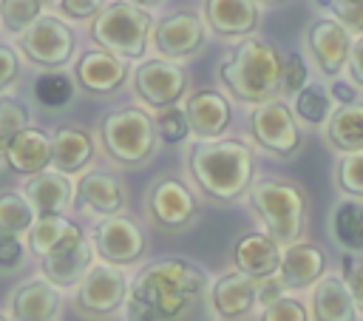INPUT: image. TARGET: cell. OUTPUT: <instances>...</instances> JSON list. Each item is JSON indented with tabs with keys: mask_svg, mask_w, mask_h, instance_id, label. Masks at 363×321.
<instances>
[{
	"mask_svg": "<svg viewBox=\"0 0 363 321\" xmlns=\"http://www.w3.org/2000/svg\"><path fill=\"white\" fill-rule=\"evenodd\" d=\"M128 321H216L207 273L187 259L145 264L125 298Z\"/></svg>",
	"mask_w": 363,
	"mask_h": 321,
	"instance_id": "cell-1",
	"label": "cell"
},
{
	"mask_svg": "<svg viewBox=\"0 0 363 321\" xmlns=\"http://www.w3.org/2000/svg\"><path fill=\"white\" fill-rule=\"evenodd\" d=\"M187 173L213 202H235L255 182V153L244 139H196L187 148Z\"/></svg>",
	"mask_w": 363,
	"mask_h": 321,
	"instance_id": "cell-2",
	"label": "cell"
},
{
	"mask_svg": "<svg viewBox=\"0 0 363 321\" xmlns=\"http://www.w3.org/2000/svg\"><path fill=\"white\" fill-rule=\"evenodd\" d=\"M281 68L284 54L272 43L247 34L218 62V80L235 102L258 105L281 94Z\"/></svg>",
	"mask_w": 363,
	"mask_h": 321,
	"instance_id": "cell-3",
	"label": "cell"
},
{
	"mask_svg": "<svg viewBox=\"0 0 363 321\" xmlns=\"http://www.w3.org/2000/svg\"><path fill=\"white\" fill-rule=\"evenodd\" d=\"M247 193H250V207L264 224V233H269L281 247L303 239L309 219V196L298 182L281 176H264L252 182Z\"/></svg>",
	"mask_w": 363,
	"mask_h": 321,
	"instance_id": "cell-4",
	"label": "cell"
},
{
	"mask_svg": "<svg viewBox=\"0 0 363 321\" xmlns=\"http://www.w3.org/2000/svg\"><path fill=\"white\" fill-rule=\"evenodd\" d=\"M99 139L105 153L122 168L145 165L159 148L156 119L136 105H125L105 114L99 122Z\"/></svg>",
	"mask_w": 363,
	"mask_h": 321,
	"instance_id": "cell-5",
	"label": "cell"
},
{
	"mask_svg": "<svg viewBox=\"0 0 363 321\" xmlns=\"http://www.w3.org/2000/svg\"><path fill=\"white\" fill-rule=\"evenodd\" d=\"M150 11L128 0L105 3L99 14L91 20V40L122 60H142L150 43Z\"/></svg>",
	"mask_w": 363,
	"mask_h": 321,
	"instance_id": "cell-6",
	"label": "cell"
},
{
	"mask_svg": "<svg viewBox=\"0 0 363 321\" xmlns=\"http://www.w3.org/2000/svg\"><path fill=\"white\" fill-rule=\"evenodd\" d=\"M250 136L261 151H267L278 159L295 156L303 145V131L298 125L295 111L278 97L252 105V111H250Z\"/></svg>",
	"mask_w": 363,
	"mask_h": 321,
	"instance_id": "cell-7",
	"label": "cell"
},
{
	"mask_svg": "<svg viewBox=\"0 0 363 321\" xmlns=\"http://www.w3.org/2000/svg\"><path fill=\"white\" fill-rule=\"evenodd\" d=\"M17 45L28 62L48 71V68H62L71 62V57L77 51V34L62 17L40 14L34 20V26H28L17 37Z\"/></svg>",
	"mask_w": 363,
	"mask_h": 321,
	"instance_id": "cell-8",
	"label": "cell"
},
{
	"mask_svg": "<svg viewBox=\"0 0 363 321\" xmlns=\"http://www.w3.org/2000/svg\"><path fill=\"white\" fill-rule=\"evenodd\" d=\"M128 287H130V281L119 264L99 261L77 284L74 307L88 318H108V315L119 312V307H125Z\"/></svg>",
	"mask_w": 363,
	"mask_h": 321,
	"instance_id": "cell-9",
	"label": "cell"
},
{
	"mask_svg": "<svg viewBox=\"0 0 363 321\" xmlns=\"http://www.w3.org/2000/svg\"><path fill=\"white\" fill-rule=\"evenodd\" d=\"M130 85H133V94L142 105L147 108H167V105H176L184 91H187V71L173 62V60H164V57H153V60H142L133 74H130Z\"/></svg>",
	"mask_w": 363,
	"mask_h": 321,
	"instance_id": "cell-10",
	"label": "cell"
},
{
	"mask_svg": "<svg viewBox=\"0 0 363 321\" xmlns=\"http://www.w3.org/2000/svg\"><path fill=\"white\" fill-rule=\"evenodd\" d=\"M199 210L201 207L196 193L176 176H159L147 190V216L159 230H184L187 224H193Z\"/></svg>",
	"mask_w": 363,
	"mask_h": 321,
	"instance_id": "cell-11",
	"label": "cell"
},
{
	"mask_svg": "<svg viewBox=\"0 0 363 321\" xmlns=\"http://www.w3.org/2000/svg\"><path fill=\"white\" fill-rule=\"evenodd\" d=\"M150 43L156 54L164 60H173V62L190 60L204 48V17L190 9L173 11L153 26Z\"/></svg>",
	"mask_w": 363,
	"mask_h": 321,
	"instance_id": "cell-12",
	"label": "cell"
},
{
	"mask_svg": "<svg viewBox=\"0 0 363 321\" xmlns=\"http://www.w3.org/2000/svg\"><path fill=\"white\" fill-rule=\"evenodd\" d=\"M91 241H94V250L102 261H111L119 267L136 264L147 247L142 227L122 213L102 216L91 230Z\"/></svg>",
	"mask_w": 363,
	"mask_h": 321,
	"instance_id": "cell-13",
	"label": "cell"
},
{
	"mask_svg": "<svg viewBox=\"0 0 363 321\" xmlns=\"http://www.w3.org/2000/svg\"><path fill=\"white\" fill-rule=\"evenodd\" d=\"M94 256H96L94 241H88L85 233L77 230L62 244H57L51 253H45L40 259V267L51 284H57L60 290H68L85 278V273L94 267Z\"/></svg>",
	"mask_w": 363,
	"mask_h": 321,
	"instance_id": "cell-14",
	"label": "cell"
},
{
	"mask_svg": "<svg viewBox=\"0 0 363 321\" xmlns=\"http://www.w3.org/2000/svg\"><path fill=\"white\" fill-rule=\"evenodd\" d=\"M352 31L337 23L335 17H318L309 28H306V45L309 54L318 65V71L323 77H337L346 68L349 51H352Z\"/></svg>",
	"mask_w": 363,
	"mask_h": 321,
	"instance_id": "cell-15",
	"label": "cell"
},
{
	"mask_svg": "<svg viewBox=\"0 0 363 321\" xmlns=\"http://www.w3.org/2000/svg\"><path fill=\"white\" fill-rule=\"evenodd\" d=\"M128 77H130L128 60H122L99 45L82 51L79 60L74 62V80L88 94H113L125 85Z\"/></svg>",
	"mask_w": 363,
	"mask_h": 321,
	"instance_id": "cell-16",
	"label": "cell"
},
{
	"mask_svg": "<svg viewBox=\"0 0 363 321\" xmlns=\"http://www.w3.org/2000/svg\"><path fill=\"white\" fill-rule=\"evenodd\" d=\"M60 312H62V293L45 276L17 284L9 298L11 321H60Z\"/></svg>",
	"mask_w": 363,
	"mask_h": 321,
	"instance_id": "cell-17",
	"label": "cell"
},
{
	"mask_svg": "<svg viewBox=\"0 0 363 321\" xmlns=\"http://www.w3.org/2000/svg\"><path fill=\"white\" fill-rule=\"evenodd\" d=\"M210 304L216 318L241 321L258 307V281L241 270H230L210 284Z\"/></svg>",
	"mask_w": 363,
	"mask_h": 321,
	"instance_id": "cell-18",
	"label": "cell"
},
{
	"mask_svg": "<svg viewBox=\"0 0 363 321\" xmlns=\"http://www.w3.org/2000/svg\"><path fill=\"white\" fill-rule=\"evenodd\" d=\"M204 26L224 40H241L258 28L261 9L255 0H204Z\"/></svg>",
	"mask_w": 363,
	"mask_h": 321,
	"instance_id": "cell-19",
	"label": "cell"
},
{
	"mask_svg": "<svg viewBox=\"0 0 363 321\" xmlns=\"http://www.w3.org/2000/svg\"><path fill=\"white\" fill-rule=\"evenodd\" d=\"M74 199H77V207H82L85 213H94V216H113V213H122L125 210V187L122 182L108 173V170H88L79 176L77 187H74Z\"/></svg>",
	"mask_w": 363,
	"mask_h": 321,
	"instance_id": "cell-20",
	"label": "cell"
},
{
	"mask_svg": "<svg viewBox=\"0 0 363 321\" xmlns=\"http://www.w3.org/2000/svg\"><path fill=\"white\" fill-rule=\"evenodd\" d=\"M184 114H187L190 134L196 139H218L233 119V108H230L227 97L218 91H210V88L193 91L184 99Z\"/></svg>",
	"mask_w": 363,
	"mask_h": 321,
	"instance_id": "cell-21",
	"label": "cell"
},
{
	"mask_svg": "<svg viewBox=\"0 0 363 321\" xmlns=\"http://www.w3.org/2000/svg\"><path fill=\"white\" fill-rule=\"evenodd\" d=\"M284 247L269 233H244L233 244V267L252 276L255 281H264L269 276H278Z\"/></svg>",
	"mask_w": 363,
	"mask_h": 321,
	"instance_id": "cell-22",
	"label": "cell"
},
{
	"mask_svg": "<svg viewBox=\"0 0 363 321\" xmlns=\"http://www.w3.org/2000/svg\"><path fill=\"white\" fill-rule=\"evenodd\" d=\"M3 162L23 176L40 173L45 168H51V134H45L37 125H26L6 148Z\"/></svg>",
	"mask_w": 363,
	"mask_h": 321,
	"instance_id": "cell-23",
	"label": "cell"
},
{
	"mask_svg": "<svg viewBox=\"0 0 363 321\" xmlns=\"http://www.w3.org/2000/svg\"><path fill=\"white\" fill-rule=\"evenodd\" d=\"M26 199L31 202L34 213H65L74 202V185L68 173L57 168H45L40 173H31L23 185Z\"/></svg>",
	"mask_w": 363,
	"mask_h": 321,
	"instance_id": "cell-24",
	"label": "cell"
},
{
	"mask_svg": "<svg viewBox=\"0 0 363 321\" xmlns=\"http://www.w3.org/2000/svg\"><path fill=\"white\" fill-rule=\"evenodd\" d=\"M323 273H326V253L318 244L295 241V244H286L284 247L278 276L286 284V290L312 287Z\"/></svg>",
	"mask_w": 363,
	"mask_h": 321,
	"instance_id": "cell-25",
	"label": "cell"
},
{
	"mask_svg": "<svg viewBox=\"0 0 363 321\" xmlns=\"http://www.w3.org/2000/svg\"><path fill=\"white\" fill-rule=\"evenodd\" d=\"M94 159V136L79 125H60L51 134V168L74 176Z\"/></svg>",
	"mask_w": 363,
	"mask_h": 321,
	"instance_id": "cell-26",
	"label": "cell"
},
{
	"mask_svg": "<svg viewBox=\"0 0 363 321\" xmlns=\"http://www.w3.org/2000/svg\"><path fill=\"white\" fill-rule=\"evenodd\" d=\"M357 307L346 278L320 276L312 290V321H357Z\"/></svg>",
	"mask_w": 363,
	"mask_h": 321,
	"instance_id": "cell-27",
	"label": "cell"
},
{
	"mask_svg": "<svg viewBox=\"0 0 363 321\" xmlns=\"http://www.w3.org/2000/svg\"><path fill=\"white\" fill-rule=\"evenodd\" d=\"M323 134H326V142L337 153L363 151V99L332 108V114L323 125Z\"/></svg>",
	"mask_w": 363,
	"mask_h": 321,
	"instance_id": "cell-28",
	"label": "cell"
},
{
	"mask_svg": "<svg viewBox=\"0 0 363 321\" xmlns=\"http://www.w3.org/2000/svg\"><path fill=\"white\" fill-rule=\"evenodd\" d=\"M77 230H82V227L77 222L65 219V213H40L34 219V224L26 230V247L31 256L43 259L45 253H51L57 244H62Z\"/></svg>",
	"mask_w": 363,
	"mask_h": 321,
	"instance_id": "cell-29",
	"label": "cell"
},
{
	"mask_svg": "<svg viewBox=\"0 0 363 321\" xmlns=\"http://www.w3.org/2000/svg\"><path fill=\"white\" fill-rule=\"evenodd\" d=\"M332 236L349 253H363V199H340L332 210Z\"/></svg>",
	"mask_w": 363,
	"mask_h": 321,
	"instance_id": "cell-30",
	"label": "cell"
},
{
	"mask_svg": "<svg viewBox=\"0 0 363 321\" xmlns=\"http://www.w3.org/2000/svg\"><path fill=\"white\" fill-rule=\"evenodd\" d=\"M332 94L329 88L318 85V82H306L298 94H295V116L309 125V128H318V125H326L329 114H332Z\"/></svg>",
	"mask_w": 363,
	"mask_h": 321,
	"instance_id": "cell-31",
	"label": "cell"
},
{
	"mask_svg": "<svg viewBox=\"0 0 363 321\" xmlns=\"http://www.w3.org/2000/svg\"><path fill=\"white\" fill-rule=\"evenodd\" d=\"M34 97L45 108H65L74 97V80L60 68H48L34 80Z\"/></svg>",
	"mask_w": 363,
	"mask_h": 321,
	"instance_id": "cell-32",
	"label": "cell"
},
{
	"mask_svg": "<svg viewBox=\"0 0 363 321\" xmlns=\"http://www.w3.org/2000/svg\"><path fill=\"white\" fill-rule=\"evenodd\" d=\"M34 219H37V213H34V207L23 190H3L0 193V230H11V233L23 236L34 224Z\"/></svg>",
	"mask_w": 363,
	"mask_h": 321,
	"instance_id": "cell-33",
	"label": "cell"
},
{
	"mask_svg": "<svg viewBox=\"0 0 363 321\" xmlns=\"http://www.w3.org/2000/svg\"><path fill=\"white\" fill-rule=\"evenodd\" d=\"M43 0H0V26L6 34L20 37L43 14Z\"/></svg>",
	"mask_w": 363,
	"mask_h": 321,
	"instance_id": "cell-34",
	"label": "cell"
},
{
	"mask_svg": "<svg viewBox=\"0 0 363 321\" xmlns=\"http://www.w3.org/2000/svg\"><path fill=\"white\" fill-rule=\"evenodd\" d=\"M28 119H31L28 105H26L20 97H9V94L0 97V159H3L6 148H9V142H11L26 125H31Z\"/></svg>",
	"mask_w": 363,
	"mask_h": 321,
	"instance_id": "cell-35",
	"label": "cell"
},
{
	"mask_svg": "<svg viewBox=\"0 0 363 321\" xmlns=\"http://www.w3.org/2000/svg\"><path fill=\"white\" fill-rule=\"evenodd\" d=\"M335 185L340 193L363 199V151L340 153V159L335 162Z\"/></svg>",
	"mask_w": 363,
	"mask_h": 321,
	"instance_id": "cell-36",
	"label": "cell"
},
{
	"mask_svg": "<svg viewBox=\"0 0 363 321\" xmlns=\"http://www.w3.org/2000/svg\"><path fill=\"white\" fill-rule=\"evenodd\" d=\"M156 131H159V139L164 145H179L190 136V125H187V114L184 108H176V105H167L156 114Z\"/></svg>",
	"mask_w": 363,
	"mask_h": 321,
	"instance_id": "cell-37",
	"label": "cell"
},
{
	"mask_svg": "<svg viewBox=\"0 0 363 321\" xmlns=\"http://www.w3.org/2000/svg\"><path fill=\"white\" fill-rule=\"evenodd\" d=\"M258 321H312V318H309L303 301H298L292 295H281L261 307Z\"/></svg>",
	"mask_w": 363,
	"mask_h": 321,
	"instance_id": "cell-38",
	"label": "cell"
},
{
	"mask_svg": "<svg viewBox=\"0 0 363 321\" xmlns=\"http://www.w3.org/2000/svg\"><path fill=\"white\" fill-rule=\"evenodd\" d=\"M329 9L337 23H343L352 34H363V0H315Z\"/></svg>",
	"mask_w": 363,
	"mask_h": 321,
	"instance_id": "cell-39",
	"label": "cell"
},
{
	"mask_svg": "<svg viewBox=\"0 0 363 321\" xmlns=\"http://www.w3.org/2000/svg\"><path fill=\"white\" fill-rule=\"evenodd\" d=\"M306 82H309V71H306L303 57H301L298 51L284 54V68H281V94L295 97Z\"/></svg>",
	"mask_w": 363,
	"mask_h": 321,
	"instance_id": "cell-40",
	"label": "cell"
},
{
	"mask_svg": "<svg viewBox=\"0 0 363 321\" xmlns=\"http://www.w3.org/2000/svg\"><path fill=\"white\" fill-rule=\"evenodd\" d=\"M26 241L20 239V233L11 230H0V273H11L23 264L26 259Z\"/></svg>",
	"mask_w": 363,
	"mask_h": 321,
	"instance_id": "cell-41",
	"label": "cell"
},
{
	"mask_svg": "<svg viewBox=\"0 0 363 321\" xmlns=\"http://www.w3.org/2000/svg\"><path fill=\"white\" fill-rule=\"evenodd\" d=\"M54 6L68 20H94L99 9L105 6V0H57Z\"/></svg>",
	"mask_w": 363,
	"mask_h": 321,
	"instance_id": "cell-42",
	"label": "cell"
},
{
	"mask_svg": "<svg viewBox=\"0 0 363 321\" xmlns=\"http://www.w3.org/2000/svg\"><path fill=\"white\" fill-rule=\"evenodd\" d=\"M20 77V54L0 43V91H9Z\"/></svg>",
	"mask_w": 363,
	"mask_h": 321,
	"instance_id": "cell-43",
	"label": "cell"
},
{
	"mask_svg": "<svg viewBox=\"0 0 363 321\" xmlns=\"http://www.w3.org/2000/svg\"><path fill=\"white\" fill-rule=\"evenodd\" d=\"M346 71H349V80L363 88V34L352 40V51H349V60H346Z\"/></svg>",
	"mask_w": 363,
	"mask_h": 321,
	"instance_id": "cell-44",
	"label": "cell"
},
{
	"mask_svg": "<svg viewBox=\"0 0 363 321\" xmlns=\"http://www.w3.org/2000/svg\"><path fill=\"white\" fill-rule=\"evenodd\" d=\"M284 290H286V284L281 281V276H269V278L258 281V304L264 307V304H269V301L281 298V295H284Z\"/></svg>",
	"mask_w": 363,
	"mask_h": 321,
	"instance_id": "cell-45",
	"label": "cell"
},
{
	"mask_svg": "<svg viewBox=\"0 0 363 321\" xmlns=\"http://www.w3.org/2000/svg\"><path fill=\"white\" fill-rule=\"evenodd\" d=\"M329 94L337 105H346V102H354L357 99V85L354 82H346V80H335L329 85Z\"/></svg>",
	"mask_w": 363,
	"mask_h": 321,
	"instance_id": "cell-46",
	"label": "cell"
},
{
	"mask_svg": "<svg viewBox=\"0 0 363 321\" xmlns=\"http://www.w3.org/2000/svg\"><path fill=\"white\" fill-rule=\"evenodd\" d=\"M346 284H349V293L354 298L357 312H363V267H352L346 273Z\"/></svg>",
	"mask_w": 363,
	"mask_h": 321,
	"instance_id": "cell-47",
	"label": "cell"
},
{
	"mask_svg": "<svg viewBox=\"0 0 363 321\" xmlns=\"http://www.w3.org/2000/svg\"><path fill=\"white\" fill-rule=\"evenodd\" d=\"M128 3H136V6H142V9H147V11H150V9H156V6H162L164 0H128Z\"/></svg>",
	"mask_w": 363,
	"mask_h": 321,
	"instance_id": "cell-48",
	"label": "cell"
},
{
	"mask_svg": "<svg viewBox=\"0 0 363 321\" xmlns=\"http://www.w3.org/2000/svg\"><path fill=\"white\" fill-rule=\"evenodd\" d=\"M258 6H284V3H289V0H255Z\"/></svg>",
	"mask_w": 363,
	"mask_h": 321,
	"instance_id": "cell-49",
	"label": "cell"
},
{
	"mask_svg": "<svg viewBox=\"0 0 363 321\" xmlns=\"http://www.w3.org/2000/svg\"><path fill=\"white\" fill-rule=\"evenodd\" d=\"M0 321H11V318H9V315H3V312H0Z\"/></svg>",
	"mask_w": 363,
	"mask_h": 321,
	"instance_id": "cell-50",
	"label": "cell"
},
{
	"mask_svg": "<svg viewBox=\"0 0 363 321\" xmlns=\"http://www.w3.org/2000/svg\"><path fill=\"white\" fill-rule=\"evenodd\" d=\"M43 3H57V0H43Z\"/></svg>",
	"mask_w": 363,
	"mask_h": 321,
	"instance_id": "cell-51",
	"label": "cell"
}]
</instances>
